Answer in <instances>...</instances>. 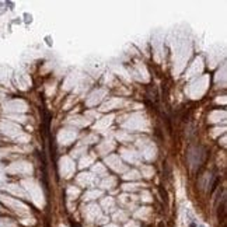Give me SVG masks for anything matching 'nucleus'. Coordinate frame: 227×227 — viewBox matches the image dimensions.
<instances>
[{"instance_id":"nucleus-2","label":"nucleus","mask_w":227,"mask_h":227,"mask_svg":"<svg viewBox=\"0 0 227 227\" xmlns=\"http://www.w3.org/2000/svg\"><path fill=\"white\" fill-rule=\"evenodd\" d=\"M191 227H195V224H193V223H192V224H191Z\"/></svg>"},{"instance_id":"nucleus-1","label":"nucleus","mask_w":227,"mask_h":227,"mask_svg":"<svg viewBox=\"0 0 227 227\" xmlns=\"http://www.w3.org/2000/svg\"><path fill=\"white\" fill-rule=\"evenodd\" d=\"M72 227H78V224L77 223H72Z\"/></svg>"}]
</instances>
